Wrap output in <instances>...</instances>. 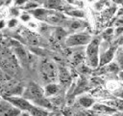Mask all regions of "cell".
I'll list each match as a JSON object with an SVG mask.
<instances>
[{
  "label": "cell",
  "instance_id": "cell-1",
  "mask_svg": "<svg viewBox=\"0 0 123 116\" xmlns=\"http://www.w3.org/2000/svg\"><path fill=\"white\" fill-rule=\"evenodd\" d=\"M23 96L26 100H28V101L30 100V101L34 102L37 106L44 107V108L52 107L51 102H49L45 99L44 90L36 83H33V82L30 83L29 86L27 87V89L25 90Z\"/></svg>",
  "mask_w": 123,
  "mask_h": 116
},
{
  "label": "cell",
  "instance_id": "cell-2",
  "mask_svg": "<svg viewBox=\"0 0 123 116\" xmlns=\"http://www.w3.org/2000/svg\"><path fill=\"white\" fill-rule=\"evenodd\" d=\"M99 46H100V39L94 38L87 44L86 56L88 65L92 68H96L99 65Z\"/></svg>",
  "mask_w": 123,
  "mask_h": 116
},
{
  "label": "cell",
  "instance_id": "cell-3",
  "mask_svg": "<svg viewBox=\"0 0 123 116\" xmlns=\"http://www.w3.org/2000/svg\"><path fill=\"white\" fill-rule=\"evenodd\" d=\"M42 78L47 82H53L56 80V77L59 74V72L56 66L51 62H44L40 68Z\"/></svg>",
  "mask_w": 123,
  "mask_h": 116
},
{
  "label": "cell",
  "instance_id": "cell-4",
  "mask_svg": "<svg viewBox=\"0 0 123 116\" xmlns=\"http://www.w3.org/2000/svg\"><path fill=\"white\" fill-rule=\"evenodd\" d=\"M91 37L86 33H76L69 36L65 40V44L67 46H75V45H84L88 44L91 41Z\"/></svg>",
  "mask_w": 123,
  "mask_h": 116
},
{
  "label": "cell",
  "instance_id": "cell-5",
  "mask_svg": "<svg viewBox=\"0 0 123 116\" xmlns=\"http://www.w3.org/2000/svg\"><path fill=\"white\" fill-rule=\"evenodd\" d=\"M7 101H9L15 107L21 110V112H29L34 105L25 98H20V97H8Z\"/></svg>",
  "mask_w": 123,
  "mask_h": 116
},
{
  "label": "cell",
  "instance_id": "cell-6",
  "mask_svg": "<svg viewBox=\"0 0 123 116\" xmlns=\"http://www.w3.org/2000/svg\"><path fill=\"white\" fill-rule=\"evenodd\" d=\"M21 110L9 101H0V116H19Z\"/></svg>",
  "mask_w": 123,
  "mask_h": 116
},
{
  "label": "cell",
  "instance_id": "cell-7",
  "mask_svg": "<svg viewBox=\"0 0 123 116\" xmlns=\"http://www.w3.org/2000/svg\"><path fill=\"white\" fill-rule=\"evenodd\" d=\"M92 109L94 111H96L100 114H104V115H113L117 112L113 107H111L108 104H100V103H94L92 106Z\"/></svg>",
  "mask_w": 123,
  "mask_h": 116
},
{
  "label": "cell",
  "instance_id": "cell-8",
  "mask_svg": "<svg viewBox=\"0 0 123 116\" xmlns=\"http://www.w3.org/2000/svg\"><path fill=\"white\" fill-rule=\"evenodd\" d=\"M115 51H116V47H111V48H109L104 54H102L101 59H100V62H101L100 64L101 65H104V64H107V63L111 62V59L113 58V55H114Z\"/></svg>",
  "mask_w": 123,
  "mask_h": 116
},
{
  "label": "cell",
  "instance_id": "cell-9",
  "mask_svg": "<svg viewBox=\"0 0 123 116\" xmlns=\"http://www.w3.org/2000/svg\"><path fill=\"white\" fill-rule=\"evenodd\" d=\"M28 113H30L32 116H49V113L46 109H44L43 107L35 105V104L33 105V107Z\"/></svg>",
  "mask_w": 123,
  "mask_h": 116
},
{
  "label": "cell",
  "instance_id": "cell-10",
  "mask_svg": "<svg viewBox=\"0 0 123 116\" xmlns=\"http://www.w3.org/2000/svg\"><path fill=\"white\" fill-rule=\"evenodd\" d=\"M59 78H60V81L63 84H66L70 81V75H69V72H67L66 69L64 68H61L59 70Z\"/></svg>",
  "mask_w": 123,
  "mask_h": 116
},
{
  "label": "cell",
  "instance_id": "cell-11",
  "mask_svg": "<svg viewBox=\"0 0 123 116\" xmlns=\"http://www.w3.org/2000/svg\"><path fill=\"white\" fill-rule=\"evenodd\" d=\"M107 104L113 107L116 111L120 110L121 112H123V99H115V100L109 101Z\"/></svg>",
  "mask_w": 123,
  "mask_h": 116
},
{
  "label": "cell",
  "instance_id": "cell-12",
  "mask_svg": "<svg viewBox=\"0 0 123 116\" xmlns=\"http://www.w3.org/2000/svg\"><path fill=\"white\" fill-rule=\"evenodd\" d=\"M15 53H16V55L18 56V58L22 61V62H24V63H26L27 62V59H28V55H27V52L25 51V49L23 48V46H21V45H16L15 46Z\"/></svg>",
  "mask_w": 123,
  "mask_h": 116
},
{
  "label": "cell",
  "instance_id": "cell-13",
  "mask_svg": "<svg viewBox=\"0 0 123 116\" xmlns=\"http://www.w3.org/2000/svg\"><path fill=\"white\" fill-rule=\"evenodd\" d=\"M106 88L111 92H117L121 88V83L116 80H110L106 83Z\"/></svg>",
  "mask_w": 123,
  "mask_h": 116
},
{
  "label": "cell",
  "instance_id": "cell-14",
  "mask_svg": "<svg viewBox=\"0 0 123 116\" xmlns=\"http://www.w3.org/2000/svg\"><path fill=\"white\" fill-rule=\"evenodd\" d=\"M58 91H59L58 85L53 84V83H50V84H48V85L45 87V89H44V94H45L46 97H49V96H53V95L57 94Z\"/></svg>",
  "mask_w": 123,
  "mask_h": 116
},
{
  "label": "cell",
  "instance_id": "cell-15",
  "mask_svg": "<svg viewBox=\"0 0 123 116\" xmlns=\"http://www.w3.org/2000/svg\"><path fill=\"white\" fill-rule=\"evenodd\" d=\"M79 102H80V104L83 106V107H86V108H88V107H92L93 106V104H94V101L91 99V98H89V97H81L80 99H79Z\"/></svg>",
  "mask_w": 123,
  "mask_h": 116
},
{
  "label": "cell",
  "instance_id": "cell-16",
  "mask_svg": "<svg viewBox=\"0 0 123 116\" xmlns=\"http://www.w3.org/2000/svg\"><path fill=\"white\" fill-rule=\"evenodd\" d=\"M116 62L119 65V67H121V69H123V47H120L116 52Z\"/></svg>",
  "mask_w": 123,
  "mask_h": 116
},
{
  "label": "cell",
  "instance_id": "cell-17",
  "mask_svg": "<svg viewBox=\"0 0 123 116\" xmlns=\"http://www.w3.org/2000/svg\"><path fill=\"white\" fill-rule=\"evenodd\" d=\"M61 6V2L59 1V0H48L47 2H46V7H48V8H52V9H54V8H59Z\"/></svg>",
  "mask_w": 123,
  "mask_h": 116
},
{
  "label": "cell",
  "instance_id": "cell-18",
  "mask_svg": "<svg viewBox=\"0 0 123 116\" xmlns=\"http://www.w3.org/2000/svg\"><path fill=\"white\" fill-rule=\"evenodd\" d=\"M28 0H16L15 1V5H21V4H24L26 3Z\"/></svg>",
  "mask_w": 123,
  "mask_h": 116
},
{
  "label": "cell",
  "instance_id": "cell-19",
  "mask_svg": "<svg viewBox=\"0 0 123 116\" xmlns=\"http://www.w3.org/2000/svg\"><path fill=\"white\" fill-rule=\"evenodd\" d=\"M15 24H16V20H15V19H12V20L10 21V24H9V25L12 27V26H14Z\"/></svg>",
  "mask_w": 123,
  "mask_h": 116
},
{
  "label": "cell",
  "instance_id": "cell-20",
  "mask_svg": "<svg viewBox=\"0 0 123 116\" xmlns=\"http://www.w3.org/2000/svg\"><path fill=\"white\" fill-rule=\"evenodd\" d=\"M29 18H30V16L27 15V14H24V16L22 15V19H23V20H28Z\"/></svg>",
  "mask_w": 123,
  "mask_h": 116
},
{
  "label": "cell",
  "instance_id": "cell-21",
  "mask_svg": "<svg viewBox=\"0 0 123 116\" xmlns=\"http://www.w3.org/2000/svg\"><path fill=\"white\" fill-rule=\"evenodd\" d=\"M119 75H120V78H121V79H122V80H123V72H120V74H119Z\"/></svg>",
  "mask_w": 123,
  "mask_h": 116
},
{
  "label": "cell",
  "instance_id": "cell-22",
  "mask_svg": "<svg viewBox=\"0 0 123 116\" xmlns=\"http://www.w3.org/2000/svg\"><path fill=\"white\" fill-rule=\"evenodd\" d=\"M121 43H123V37H122V40H121Z\"/></svg>",
  "mask_w": 123,
  "mask_h": 116
},
{
  "label": "cell",
  "instance_id": "cell-23",
  "mask_svg": "<svg viewBox=\"0 0 123 116\" xmlns=\"http://www.w3.org/2000/svg\"><path fill=\"white\" fill-rule=\"evenodd\" d=\"M34 1H41V0H34Z\"/></svg>",
  "mask_w": 123,
  "mask_h": 116
}]
</instances>
